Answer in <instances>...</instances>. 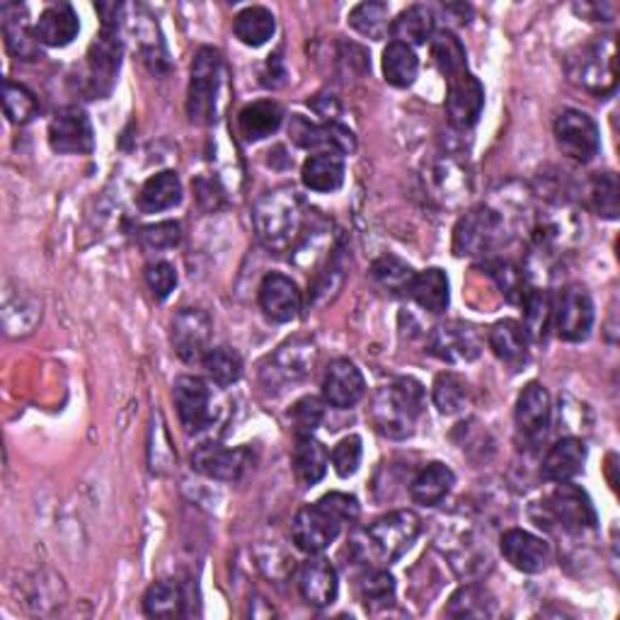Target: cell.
Returning <instances> with one entry per match:
<instances>
[{"label":"cell","mask_w":620,"mask_h":620,"mask_svg":"<svg viewBox=\"0 0 620 620\" xmlns=\"http://www.w3.org/2000/svg\"><path fill=\"white\" fill-rule=\"evenodd\" d=\"M505 241V219L490 207L465 213L453 231V253L458 257H485Z\"/></svg>","instance_id":"cell-7"},{"label":"cell","mask_w":620,"mask_h":620,"mask_svg":"<svg viewBox=\"0 0 620 620\" xmlns=\"http://www.w3.org/2000/svg\"><path fill=\"white\" fill-rule=\"evenodd\" d=\"M555 141L567 158L582 165L591 163L601 148L599 126L587 112L565 110L555 119Z\"/></svg>","instance_id":"cell-9"},{"label":"cell","mask_w":620,"mask_h":620,"mask_svg":"<svg viewBox=\"0 0 620 620\" xmlns=\"http://www.w3.org/2000/svg\"><path fill=\"white\" fill-rule=\"evenodd\" d=\"M259 308L274 323H291L301 313V291L291 277L272 272L259 284Z\"/></svg>","instance_id":"cell-19"},{"label":"cell","mask_w":620,"mask_h":620,"mask_svg":"<svg viewBox=\"0 0 620 620\" xmlns=\"http://www.w3.org/2000/svg\"><path fill=\"white\" fill-rule=\"evenodd\" d=\"M32 32L40 44L52 46V49H64V46H68L78 37L80 20L74 5L54 3L40 15L37 25H34Z\"/></svg>","instance_id":"cell-24"},{"label":"cell","mask_w":620,"mask_h":620,"mask_svg":"<svg viewBox=\"0 0 620 620\" xmlns=\"http://www.w3.org/2000/svg\"><path fill=\"white\" fill-rule=\"evenodd\" d=\"M330 465L328 449L313 436H298L294 446V473L301 485L313 487L325 478Z\"/></svg>","instance_id":"cell-32"},{"label":"cell","mask_w":620,"mask_h":620,"mask_svg":"<svg viewBox=\"0 0 620 620\" xmlns=\"http://www.w3.org/2000/svg\"><path fill=\"white\" fill-rule=\"evenodd\" d=\"M372 277L376 279L378 286H384L388 294L408 296L410 284L414 279V272H412L410 265H405L402 259L392 257V255H384V257L374 262Z\"/></svg>","instance_id":"cell-41"},{"label":"cell","mask_w":620,"mask_h":620,"mask_svg":"<svg viewBox=\"0 0 620 620\" xmlns=\"http://www.w3.org/2000/svg\"><path fill=\"white\" fill-rule=\"evenodd\" d=\"M143 611L151 618H180L185 613V596L175 582H155L143 596Z\"/></svg>","instance_id":"cell-39"},{"label":"cell","mask_w":620,"mask_h":620,"mask_svg":"<svg viewBox=\"0 0 620 620\" xmlns=\"http://www.w3.org/2000/svg\"><path fill=\"white\" fill-rule=\"evenodd\" d=\"M424 412V386L412 376L396 378L380 388L372 402V420L388 439H408Z\"/></svg>","instance_id":"cell-3"},{"label":"cell","mask_w":620,"mask_h":620,"mask_svg":"<svg viewBox=\"0 0 620 620\" xmlns=\"http://www.w3.org/2000/svg\"><path fill=\"white\" fill-rule=\"evenodd\" d=\"M102 15V32L100 37L92 42L88 52V80L86 88L92 98H107L112 92V86L119 74V66H122V40H119V22L117 15H107L104 5H98Z\"/></svg>","instance_id":"cell-6"},{"label":"cell","mask_w":620,"mask_h":620,"mask_svg":"<svg viewBox=\"0 0 620 620\" xmlns=\"http://www.w3.org/2000/svg\"><path fill=\"white\" fill-rule=\"evenodd\" d=\"M487 344H490L497 359L514 368V372L529 362L531 337L527 328L517 323V320H499L497 325H492L490 335H487Z\"/></svg>","instance_id":"cell-25"},{"label":"cell","mask_w":620,"mask_h":620,"mask_svg":"<svg viewBox=\"0 0 620 620\" xmlns=\"http://www.w3.org/2000/svg\"><path fill=\"white\" fill-rule=\"evenodd\" d=\"M359 589L366 608H378L396 601V579L380 567H368V572H364Z\"/></svg>","instance_id":"cell-48"},{"label":"cell","mask_w":620,"mask_h":620,"mask_svg":"<svg viewBox=\"0 0 620 620\" xmlns=\"http://www.w3.org/2000/svg\"><path fill=\"white\" fill-rule=\"evenodd\" d=\"M584 463H587V444L575 436L560 439L543 458V478L557 485L569 483L584 470Z\"/></svg>","instance_id":"cell-26"},{"label":"cell","mask_w":620,"mask_h":620,"mask_svg":"<svg viewBox=\"0 0 620 620\" xmlns=\"http://www.w3.org/2000/svg\"><path fill=\"white\" fill-rule=\"evenodd\" d=\"M499 547L507 563L523 575H539L551 563V545L529 531L509 529L499 541Z\"/></svg>","instance_id":"cell-20"},{"label":"cell","mask_w":620,"mask_h":620,"mask_svg":"<svg viewBox=\"0 0 620 620\" xmlns=\"http://www.w3.org/2000/svg\"><path fill=\"white\" fill-rule=\"evenodd\" d=\"M3 107H5V117L10 119V122L20 124V126L32 122V119L40 112V102L37 98H34V92L13 80L3 82Z\"/></svg>","instance_id":"cell-46"},{"label":"cell","mask_w":620,"mask_h":620,"mask_svg":"<svg viewBox=\"0 0 620 620\" xmlns=\"http://www.w3.org/2000/svg\"><path fill=\"white\" fill-rule=\"evenodd\" d=\"M301 180L306 189L318 195H330L337 192L344 182V158L340 153L320 151L303 163Z\"/></svg>","instance_id":"cell-27"},{"label":"cell","mask_w":620,"mask_h":620,"mask_svg":"<svg viewBox=\"0 0 620 620\" xmlns=\"http://www.w3.org/2000/svg\"><path fill=\"white\" fill-rule=\"evenodd\" d=\"M523 328L529 337L535 342H543L547 337V330L553 323V298L543 289H529L523 296Z\"/></svg>","instance_id":"cell-38"},{"label":"cell","mask_w":620,"mask_h":620,"mask_svg":"<svg viewBox=\"0 0 620 620\" xmlns=\"http://www.w3.org/2000/svg\"><path fill=\"white\" fill-rule=\"evenodd\" d=\"M213 323L207 310L182 308L173 318V347L185 364H201L211 350Z\"/></svg>","instance_id":"cell-10"},{"label":"cell","mask_w":620,"mask_h":620,"mask_svg":"<svg viewBox=\"0 0 620 620\" xmlns=\"http://www.w3.org/2000/svg\"><path fill=\"white\" fill-rule=\"evenodd\" d=\"M180 201H182V182L173 170H163L158 175L148 177L146 185H143L139 192V209L143 213L168 211L180 204Z\"/></svg>","instance_id":"cell-30"},{"label":"cell","mask_w":620,"mask_h":620,"mask_svg":"<svg viewBox=\"0 0 620 620\" xmlns=\"http://www.w3.org/2000/svg\"><path fill=\"white\" fill-rule=\"evenodd\" d=\"M420 531L422 521L414 511H390V514L376 519L368 529L356 531L350 541V551L356 563L366 567L390 565L410 551Z\"/></svg>","instance_id":"cell-2"},{"label":"cell","mask_w":620,"mask_h":620,"mask_svg":"<svg viewBox=\"0 0 620 620\" xmlns=\"http://www.w3.org/2000/svg\"><path fill=\"white\" fill-rule=\"evenodd\" d=\"M432 56H434L436 68L441 70V76L444 78L453 74H461V70L468 68L461 40L449 30H441L432 37Z\"/></svg>","instance_id":"cell-43"},{"label":"cell","mask_w":620,"mask_h":620,"mask_svg":"<svg viewBox=\"0 0 620 620\" xmlns=\"http://www.w3.org/2000/svg\"><path fill=\"white\" fill-rule=\"evenodd\" d=\"M291 424H294V432L296 436H313L315 429L320 427L325 417V408H323V400L315 398V396H306L298 400L294 408H291Z\"/></svg>","instance_id":"cell-50"},{"label":"cell","mask_w":620,"mask_h":620,"mask_svg":"<svg viewBox=\"0 0 620 620\" xmlns=\"http://www.w3.org/2000/svg\"><path fill=\"white\" fill-rule=\"evenodd\" d=\"M298 591H301L306 604L315 608H325L330 604H335L340 591L337 569L332 567L330 560L320 553L310 555L301 565V569H298Z\"/></svg>","instance_id":"cell-18"},{"label":"cell","mask_w":620,"mask_h":620,"mask_svg":"<svg viewBox=\"0 0 620 620\" xmlns=\"http://www.w3.org/2000/svg\"><path fill=\"white\" fill-rule=\"evenodd\" d=\"M362 453H364L362 439L356 434L344 436L340 444L332 449L330 461H332V465H335V473L340 475V478H352V475L359 470Z\"/></svg>","instance_id":"cell-51"},{"label":"cell","mask_w":620,"mask_h":620,"mask_svg":"<svg viewBox=\"0 0 620 620\" xmlns=\"http://www.w3.org/2000/svg\"><path fill=\"white\" fill-rule=\"evenodd\" d=\"M49 146L58 155H88L95 148L90 117L80 107H64L49 122Z\"/></svg>","instance_id":"cell-14"},{"label":"cell","mask_w":620,"mask_h":620,"mask_svg":"<svg viewBox=\"0 0 620 620\" xmlns=\"http://www.w3.org/2000/svg\"><path fill=\"white\" fill-rule=\"evenodd\" d=\"M180 223H175V221H165V223H155V225H148V229H143L141 231V243L143 247H148V250H170L175 247L177 243H180Z\"/></svg>","instance_id":"cell-53"},{"label":"cell","mask_w":620,"mask_h":620,"mask_svg":"<svg viewBox=\"0 0 620 620\" xmlns=\"http://www.w3.org/2000/svg\"><path fill=\"white\" fill-rule=\"evenodd\" d=\"M446 82H449V92H446L449 122L461 131L478 124L485 107L483 82L475 78L468 68L461 70V74L449 76Z\"/></svg>","instance_id":"cell-15"},{"label":"cell","mask_w":620,"mask_h":620,"mask_svg":"<svg viewBox=\"0 0 620 620\" xmlns=\"http://www.w3.org/2000/svg\"><path fill=\"white\" fill-rule=\"evenodd\" d=\"M420 74V58L408 44L390 42L384 49V76L392 88L405 90L410 88Z\"/></svg>","instance_id":"cell-35"},{"label":"cell","mask_w":620,"mask_h":620,"mask_svg":"<svg viewBox=\"0 0 620 620\" xmlns=\"http://www.w3.org/2000/svg\"><path fill=\"white\" fill-rule=\"evenodd\" d=\"M366 396V380L359 366L350 359H335L323 378V398L337 410H350Z\"/></svg>","instance_id":"cell-21"},{"label":"cell","mask_w":620,"mask_h":620,"mask_svg":"<svg viewBox=\"0 0 620 620\" xmlns=\"http://www.w3.org/2000/svg\"><path fill=\"white\" fill-rule=\"evenodd\" d=\"M0 13H3V34L8 52L22 58V62H34V58L40 56V42L27 27V8L18 3H5L0 8Z\"/></svg>","instance_id":"cell-28"},{"label":"cell","mask_w":620,"mask_h":620,"mask_svg":"<svg viewBox=\"0 0 620 620\" xmlns=\"http://www.w3.org/2000/svg\"><path fill=\"white\" fill-rule=\"evenodd\" d=\"M233 32L245 46H262L274 37V32H277V20H274L272 10L253 5L235 15Z\"/></svg>","instance_id":"cell-36"},{"label":"cell","mask_w":620,"mask_h":620,"mask_svg":"<svg viewBox=\"0 0 620 620\" xmlns=\"http://www.w3.org/2000/svg\"><path fill=\"white\" fill-rule=\"evenodd\" d=\"M468 384L456 374H441L434 380L432 398L441 414H456L468 402Z\"/></svg>","instance_id":"cell-47"},{"label":"cell","mask_w":620,"mask_h":620,"mask_svg":"<svg viewBox=\"0 0 620 620\" xmlns=\"http://www.w3.org/2000/svg\"><path fill=\"white\" fill-rule=\"evenodd\" d=\"M594 301L582 286H567L553 306V323L557 337L565 342H582L594 328Z\"/></svg>","instance_id":"cell-12"},{"label":"cell","mask_w":620,"mask_h":620,"mask_svg":"<svg viewBox=\"0 0 620 620\" xmlns=\"http://www.w3.org/2000/svg\"><path fill=\"white\" fill-rule=\"evenodd\" d=\"M569 80L596 98H606L616 90V42L611 37H596L579 44L565 58Z\"/></svg>","instance_id":"cell-5"},{"label":"cell","mask_w":620,"mask_h":620,"mask_svg":"<svg viewBox=\"0 0 620 620\" xmlns=\"http://www.w3.org/2000/svg\"><path fill=\"white\" fill-rule=\"evenodd\" d=\"M434 25H436V20H434L432 10H429L427 5H410L408 10H402L396 20H392L390 34H392V40L400 44L420 46V44L432 42Z\"/></svg>","instance_id":"cell-34"},{"label":"cell","mask_w":620,"mask_h":620,"mask_svg":"<svg viewBox=\"0 0 620 620\" xmlns=\"http://www.w3.org/2000/svg\"><path fill=\"white\" fill-rule=\"evenodd\" d=\"M313 110L325 119V124H330V122H337V117H340V102H337V98L332 92H320V95H315L313 98Z\"/></svg>","instance_id":"cell-54"},{"label":"cell","mask_w":620,"mask_h":620,"mask_svg":"<svg viewBox=\"0 0 620 620\" xmlns=\"http://www.w3.org/2000/svg\"><path fill=\"white\" fill-rule=\"evenodd\" d=\"M350 25L368 40H386L390 32V8L386 3H362L350 13Z\"/></svg>","instance_id":"cell-40"},{"label":"cell","mask_w":620,"mask_h":620,"mask_svg":"<svg viewBox=\"0 0 620 620\" xmlns=\"http://www.w3.org/2000/svg\"><path fill=\"white\" fill-rule=\"evenodd\" d=\"M342 517L330 507L325 497H320L315 505H308L298 511L291 523V535L298 551L308 555L323 553L325 547L337 541L342 531Z\"/></svg>","instance_id":"cell-8"},{"label":"cell","mask_w":620,"mask_h":620,"mask_svg":"<svg viewBox=\"0 0 620 620\" xmlns=\"http://www.w3.org/2000/svg\"><path fill=\"white\" fill-rule=\"evenodd\" d=\"M201 364H204L207 374H209L213 384L221 386V388H229V386L237 384V380H241V376H243L241 354H237L231 347H211Z\"/></svg>","instance_id":"cell-42"},{"label":"cell","mask_w":620,"mask_h":620,"mask_svg":"<svg viewBox=\"0 0 620 620\" xmlns=\"http://www.w3.org/2000/svg\"><path fill=\"white\" fill-rule=\"evenodd\" d=\"M289 136L294 139L296 146L301 148H328L330 153L347 155L356 151V139L347 126H342L340 122H330L318 126L313 122H308L306 117L294 114L289 124Z\"/></svg>","instance_id":"cell-16"},{"label":"cell","mask_w":620,"mask_h":620,"mask_svg":"<svg viewBox=\"0 0 620 620\" xmlns=\"http://www.w3.org/2000/svg\"><path fill=\"white\" fill-rule=\"evenodd\" d=\"M453 485H456V475H453L449 465L429 463L412 480L410 497L420 507H436L451 492Z\"/></svg>","instance_id":"cell-31"},{"label":"cell","mask_w":620,"mask_h":620,"mask_svg":"<svg viewBox=\"0 0 620 620\" xmlns=\"http://www.w3.org/2000/svg\"><path fill=\"white\" fill-rule=\"evenodd\" d=\"M225 86V66L221 52L204 46L199 49L192 64V76H189L187 92V114L192 124L207 126L219 119L221 95Z\"/></svg>","instance_id":"cell-4"},{"label":"cell","mask_w":620,"mask_h":620,"mask_svg":"<svg viewBox=\"0 0 620 620\" xmlns=\"http://www.w3.org/2000/svg\"><path fill=\"white\" fill-rule=\"evenodd\" d=\"M306 223L303 197L291 185L262 195L253 209V225L259 243L272 253H289L301 241Z\"/></svg>","instance_id":"cell-1"},{"label":"cell","mask_w":620,"mask_h":620,"mask_svg":"<svg viewBox=\"0 0 620 620\" xmlns=\"http://www.w3.org/2000/svg\"><path fill=\"white\" fill-rule=\"evenodd\" d=\"M545 514L551 517L565 533H584L596 529V511L579 487L560 483L557 490L545 499Z\"/></svg>","instance_id":"cell-11"},{"label":"cell","mask_w":620,"mask_h":620,"mask_svg":"<svg viewBox=\"0 0 620 620\" xmlns=\"http://www.w3.org/2000/svg\"><path fill=\"white\" fill-rule=\"evenodd\" d=\"M551 396L541 384H529L521 390V396L517 400V429L523 439L529 441H541L551 427Z\"/></svg>","instance_id":"cell-23"},{"label":"cell","mask_w":620,"mask_h":620,"mask_svg":"<svg viewBox=\"0 0 620 620\" xmlns=\"http://www.w3.org/2000/svg\"><path fill=\"white\" fill-rule=\"evenodd\" d=\"M315 354V344L310 340H291L281 344L279 352L274 354V366L284 378L298 380L313 372Z\"/></svg>","instance_id":"cell-37"},{"label":"cell","mask_w":620,"mask_h":620,"mask_svg":"<svg viewBox=\"0 0 620 620\" xmlns=\"http://www.w3.org/2000/svg\"><path fill=\"white\" fill-rule=\"evenodd\" d=\"M495 613V601L480 587H463L451 596L446 616L451 618H485Z\"/></svg>","instance_id":"cell-45"},{"label":"cell","mask_w":620,"mask_h":620,"mask_svg":"<svg viewBox=\"0 0 620 620\" xmlns=\"http://www.w3.org/2000/svg\"><path fill=\"white\" fill-rule=\"evenodd\" d=\"M284 122V110L279 102L274 100H259L247 104L245 110L237 117V126L245 141H262L272 134H277Z\"/></svg>","instance_id":"cell-33"},{"label":"cell","mask_w":620,"mask_h":620,"mask_svg":"<svg viewBox=\"0 0 620 620\" xmlns=\"http://www.w3.org/2000/svg\"><path fill=\"white\" fill-rule=\"evenodd\" d=\"M412 301L424 308L427 313H444L449 308L451 301V294H449V277L444 269L439 267H429L424 272H417L414 279L410 284V294H408Z\"/></svg>","instance_id":"cell-29"},{"label":"cell","mask_w":620,"mask_h":620,"mask_svg":"<svg viewBox=\"0 0 620 620\" xmlns=\"http://www.w3.org/2000/svg\"><path fill=\"white\" fill-rule=\"evenodd\" d=\"M485 272L497 281L499 289L507 296L509 303H521L523 296H527V274L517 267L514 262L509 259H487Z\"/></svg>","instance_id":"cell-44"},{"label":"cell","mask_w":620,"mask_h":620,"mask_svg":"<svg viewBox=\"0 0 620 620\" xmlns=\"http://www.w3.org/2000/svg\"><path fill=\"white\" fill-rule=\"evenodd\" d=\"M250 465L247 449H223L221 444H204L195 451L192 468L211 480L235 483L243 478Z\"/></svg>","instance_id":"cell-22"},{"label":"cell","mask_w":620,"mask_h":620,"mask_svg":"<svg viewBox=\"0 0 620 620\" xmlns=\"http://www.w3.org/2000/svg\"><path fill=\"white\" fill-rule=\"evenodd\" d=\"M146 284L155 301H165L177 286V269L170 262H153L146 267Z\"/></svg>","instance_id":"cell-52"},{"label":"cell","mask_w":620,"mask_h":620,"mask_svg":"<svg viewBox=\"0 0 620 620\" xmlns=\"http://www.w3.org/2000/svg\"><path fill=\"white\" fill-rule=\"evenodd\" d=\"M589 204L604 219L618 217V180L613 173H599L589 182Z\"/></svg>","instance_id":"cell-49"},{"label":"cell","mask_w":620,"mask_h":620,"mask_svg":"<svg viewBox=\"0 0 620 620\" xmlns=\"http://www.w3.org/2000/svg\"><path fill=\"white\" fill-rule=\"evenodd\" d=\"M177 414L187 432H201L211 422V390L199 376H180L173 386Z\"/></svg>","instance_id":"cell-17"},{"label":"cell","mask_w":620,"mask_h":620,"mask_svg":"<svg viewBox=\"0 0 620 620\" xmlns=\"http://www.w3.org/2000/svg\"><path fill=\"white\" fill-rule=\"evenodd\" d=\"M429 352L446 364H468L480 356L483 340L473 325L451 320L434 328L429 337Z\"/></svg>","instance_id":"cell-13"}]
</instances>
